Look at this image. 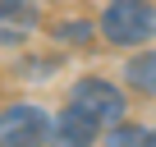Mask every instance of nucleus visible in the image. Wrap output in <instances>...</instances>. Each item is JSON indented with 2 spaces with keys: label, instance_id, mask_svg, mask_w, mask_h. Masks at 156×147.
<instances>
[{
  "label": "nucleus",
  "instance_id": "nucleus-1",
  "mask_svg": "<svg viewBox=\"0 0 156 147\" xmlns=\"http://www.w3.org/2000/svg\"><path fill=\"white\" fill-rule=\"evenodd\" d=\"M101 37L110 46H142L156 37V9L147 0H110L101 14Z\"/></svg>",
  "mask_w": 156,
  "mask_h": 147
},
{
  "label": "nucleus",
  "instance_id": "nucleus-9",
  "mask_svg": "<svg viewBox=\"0 0 156 147\" xmlns=\"http://www.w3.org/2000/svg\"><path fill=\"white\" fill-rule=\"evenodd\" d=\"M147 142H156V133H151V138H147Z\"/></svg>",
  "mask_w": 156,
  "mask_h": 147
},
{
  "label": "nucleus",
  "instance_id": "nucleus-8",
  "mask_svg": "<svg viewBox=\"0 0 156 147\" xmlns=\"http://www.w3.org/2000/svg\"><path fill=\"white\" fill-rule=\"evenodd\" d=\"M147 138H151V129H138V124H119L110 133V142H147Z\"/></svg>",
  "mask_w": 156,
  "mask_h": 147
},
{
  "label": "nucleus",
  "instance_id": "nucleus-6",
  "mask_svg": "<svg viewBox=\"0 0 156 147\" xmlns=\"http://www.w3.org/2000/svg\"><path fill=\"white\" fill-rule=\"evenodd\" d=\"M124 78H129V88H138L142 97H156V51L129 60V64H124Z\"/></svg>",
  "mask_w": 156,
  "mask_h": 147
},
{
  "label": "nucleus",
  "instance_id": "nucleus-2",
  "mask_svg": "<svg viewBox=\"0 0 156 147\" xmlns=\"http://www.w3.org/2000/svg\"><path fill=\"white\" fill-rule=\"evenodd\" d=\"M51 138V115L32 101H14L0 110V142L5 147H37Z\"/></svg>",
  "mask_w": 156,
  "mask_h": 147
},
{
  "label": "nucleus",
  "instance_id": "nucleus-5",
  "mask_svg": "<svg viewBox=\"0 0 156 147\" xmlns=\"http://www.w3.org/2000/svg\"><path fill=\"white\" fill-rule=\"evenodd\" d=\"M37 28L32 0H0V41H23Z\"/></svg>",
  "mask_w": 156,
  "mask_h": 147
},
{
  "label": "nucleus",
  "instance_id": "nucleus-3",
  "mask_svg": "<svg viewBox=\"0 0 156 147\" xmlns=\"http://www.w3.org/2000/svg\"><path fill=\"white\" fill-rule=\"evenodd\" d=\"M73 106H83L101 124H119L124 120V92L115 83H106V78H78L73 83Z\"/></svg>",
  "mask_w": 156,
  "mask_h": 147
},
{
  "label": "nucleus",
  "instance_id": "nucleus-7",
  "mask_svg": "<svg viewBox=\"0 0 156 147\" xmlns=\"http://www.w3.org/2000/svg\"><path fill=\"white\" fill-rule=\"evenodd\" d=\"M92 32H97L92 23H60V28H55V37H60V41H87Z\"/></svg>",
  "mask_w": 156,
  "mask_h": 147
},
{
  "label": "nucleus",
  "instance_id": "nucleus-4",
  "mask_svg": "<svg viewBox=\"0 0 156 147\" xmlns=\"http://www.w3.org/2000/svg\"><path fill=\"white\" fill-rule=\"evenodd\" d=\"M51 133H55V142H92L101 133V120L87 115L83 106H69V110H60L51 120Z\"/></svg>",
  "mask_w": 156,
  "mask_h": 147
}]
</instances>
